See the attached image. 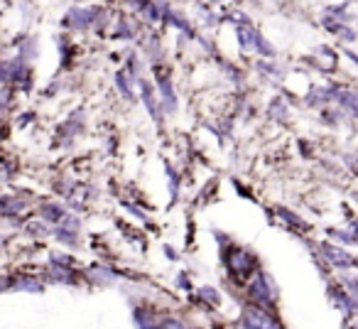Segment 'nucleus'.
<instances>
[{"label": "nucleus", "instance_id": "f257e3e1", "mask_svg": "<svg viewBox=\"0 0 358 329\" xmlns=\"http://www.w3.org/2000/svg\"><path fill=\"white\" fill-rule=\"evenodd\" d=\"M245 324L250 327H275V322L260 309H245Z\"/></svg>", "mask_w": 358, "mask_h": 329}, {"label": "nucleus", "instance_id": "f03ea898", "mask_svg": "<svg viewBox=\"0 0 358 329\" xmlns=\"http://www.w3.org/2000/svg\"><path fill=\"white\" fill-rule=\"evenodd\" d=\"M327 253H331L334 255V263H343V265H346L348 263V255L346 253H338V251H334V248H327Z\"/></svg>", "mask_w": 358, "mask_h": 329}]
</instances>
